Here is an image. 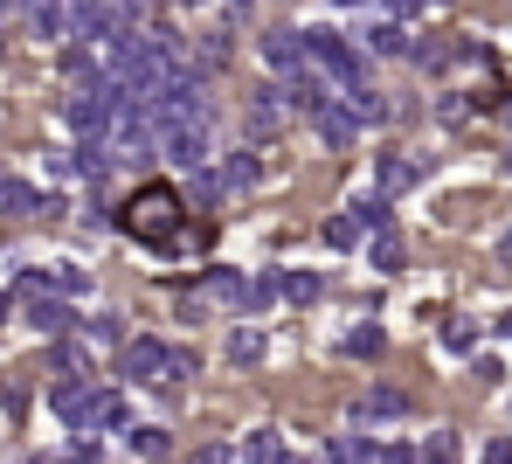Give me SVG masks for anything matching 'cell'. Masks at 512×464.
<instances>
[{"label": "cell", "instance_id": "obj_1", "mask_svg": "<svg viewBox=\"0 0 512 464\" xmlns=\"http://www.w3.org/2000/svg\"><path fill=\"white\" fill-rule=\"evenodd\" d=\"M118 229L139 236V243H153V250H173V243H180V194L160 187V181H146L118 208Z\"/></svg>", "mask_w": 512, "mask_h": 464}, {"label": "cell", "instance_id": "obj_2", "mask_svg": "<svg viewBox=\"0 0 512 464\" xmlns=\"http://www.w3.org/2000/svg\"><path fill=\"white\" fill-rule=\"evenodd\" d=\"M160 146L180 174H201L208 153H215V118H180V125H160Z\"/></svg>", "mask_w": 512, "mask_h": 464}, {"label": "cell", "instance_id": "obj_3", "mask_svg": "<svg viewBox=\"0 0 512 464\" xmlns=\"http://www.w3.org/2000/svg\"><path fill=\"white\" fill-rule=\"evenodd\" d=\"M305 49H312V63H319L333 84H360V49L346 42L340 28H305Z\"/></svg>", "mask_w": 512, "mask_h": 464}, {"label": "cell", "instance_id": "obj_4", "mask_svg": "<svg viewBox=\"0 0 512 464\" xmlns=\"http://www.w3.org/2000/svg\"><path fill=\"white\" fill-rule=\"evenodd\" d=\"M49 409L63 416V430H90V409H97V388H90L84 374L70 368L56 388H49Z\"/></svg>", "mask_w": 512, "mask_h": 464}, {"label": "cell", "instance_id": "obj_5", "mask_svg": "<svg viewBox=\"0 0 512 464\" xmlns=\"http://www.w3.org/2000/svg\"><path fill=\"white\" fill-rule=\"evenodd\" d=\"M263 63L277 70V77H298V70H312V49H305V35H263Z\"/></svg>", "mask_w": 512, "mask_h": 464}, {"label": "cell", "instance_id": "obj_6", "mask_svg": "<svg viewBox=\"0 0 512 464\" xmlns=\"http://www.w3.org/2000/svg\"><path fill=\"white\" fill-rule=\"evenodd\" d=\"M416 402L402 395V388H367L360 402H353V423H402Z\"/></svg>", "mask_w": 512, "mask_h": 464}, {"label": "cell", "instance_id": "obj_7", "mask_svg": "<svg viewBox=\"0 0 512 464\" xmlns=\"http://www.w3.org/2000/svg\"><path fill=\"white\" fill-rule=\"evenodd\" d=\"M125 381H167V347L160 340H132L125 347V361H118Z\"/></svg>", "mask_w": 512, "mask_h": 464}, {"label": "cell", "instance_id": "obj_8", "mask_svg": "<svg viewBox=\"0 0 512 464\" xmlns=\"http://www.w3.org/2000/svg\"><path fill=\"white\" fill-rule=\"evenodd\" d=\"M21 14L42 42H70V0H21Z\"/></svg>", "mask_w": 512, "mask_h": 464}, {"label": "cell", "instance_id": "obj_9", "mask_svg": "<svg viewBox=\"0 0 512 464\" xmlns=\"http://www.w3.org/2000/svg\"><path fill=\"white\" fill-rule=\"evenodd\" d=\"M312 125H319L326 146H353V139H360V111H353V104H319Z\"/></svg>", "mask_w": 512, "mask_h": 464}, {"label": "cell", "instance_id": "obj_10", "mask_svg": "<svg viewBox=\"0 0 512 464\" xmlns=\"http://www.w3.org/2000/svg\"><path fill=\"white\" fill-rule=\"evenodd\" d=\"M28 326L56 340V333H70V326H77V312H70L63 298H42V291H35V305H28Z\"/></svg>", "mask_w": 512, "mask_h": 464}, {"label": "cell", "instance_id": "obj_11", "mask_svg": "<svg viewBox=\"0 0 512 464\" xmlns=\"http://www.w3.org/2000/svg\"><path fill=\"white\" fill-rule=\"evenodd\" d=\"M429 174V160H416V153H388L381 160V194H402V187H416Z\"/></svg>", "mask_w": 512, "mask_h": 464}, {"label": "cell", "instance_id": "obj_12", "mask_svg": "<svg viewBox=\"0 0 512 464\" xmlns=\"http://www.w3.org/2000/svg\"><path fill=\"white\" fill-rule=\"evenodd\" d=\"M360 42H367L374 56H409V35H402V21H395V14H388V21H374Z\"/></svg>", "mask_w": 512, "mask_h": 464}, {"label": "cell", "instance_id": "obj_13", "mask_svg": "<svg viewBox=\"0 0 512 464\" xmlns=\"http://www.w3.org/2000/svg\"><path fill=\"white\" fill-rule=\"evenodd\" d=\"M284 104H291V111H319V104H326V91H319V77H312V70L284 77Z\"/></svg>", "mask_w": 512, "mask_h": 464}, {"label": "cell", "instance_id": "obj_14", "mask_svg": "<svg viewBox=\"0 0 512 464\" xmlns=\"http://www.w3.org/2000/svg\"><path fill=\"white\" fill-rule=\"evenodd\" d=\"M90 430H132V409H125V395H97V409H90Z\"/></svg>", "mask_w": 512, "mask_h": 464}, {"label": "cell", "instance_id": "obj_15", "mask_svg": "<svg viewBox=\"0 0 512 464\" xmlns=\"http://www.w3.org/2000/svg\"><path fill=\"white\" fill-rule=\"evenodd\" d=\"M381 347H388V333H381V326H353V333L340 340V354H346V361H374Z\"/></svg>", "mask_w": 512, "mask_h": 464}, {"label": "cell", "instance_id": "obj_16", "mask_svg": "<svg viewBox=\"0 0 512 464\" xmlns=\"http://www.w3.org/2000/svg\"><path fill=\"white\" fill-rule=\"evenodd\" d=\"M346 104L360 111V125H381L388 118V97L374 91V84H346Z\"/></svg>", "mask_w": 512, "mask_h": 464}, {"label": "cell", "instance_id": "obj_17", "mask_svg": "<svg viewBox=\"0 0 512 464\" xmlns=\"http://www.w3.org/2000/svg\"><path fill=\"white\" fill-rule=\"evenodd\" d=\"M270 291H277V298H291V305H312V298H319V278H305V271H277Z\"/></svg>", "mask_w": 512, "mask_h": 464}, {"label": "cell", "instance_id": "obj_18", "mask_svg": "<svg viewBox=\"0 0 512 464\" xmlns=\"http://www.w3.org/2000/svg\"><path fill=\"white\" fill-rule=\"evenodd\" d=\"M125 444H132L139 458H167V451H173V437H167V430H153V423H132Z\"/></svg>", "mask_w": 512, "mask_h": 464}, {"label": "cell", "instance_id": "obj_19", "mask_svg": "<svg viewBox=\"0 0 512 464\" xmlns=\"http://www.w3.org/2000/svg\"><path fill=\"white\" fill-rule=\"evenodd\" d=\"M0 208H7V215H35V208H42V194H35L28 181H7V174H0Z\"/></svg>", "mask_w": 512, "mask_h": 464}, {"label": "cell", "instance_id": "obj_20", "mask_svg": "<svg viewBox=\"0 0 512 464\" xmlns=\"http://www.w3.org/2000/svg\"><path fill=\"white\" fill-rule=\"evenodd\" d=\"M436 340H443V354H471V347H478V326H471V319H443Z\"/></svg>", "mask_w": 512, "mask_h": 464}, {"label": "cell", "instance_id": "obj_21", "mask_svg": "<svg viewBox=\"0 0 512 464\" xmlns=\"http://www.w3.org/2000/svg\"><path fill=\"white\" fill-rule=\"evenodd\" d=\"M360 229H367V222H360V208H353V215H333V222H326V243H333V250H353V243H360Z\"/></svg>", "mask_w": 512, "mask_h": 464}, {"label": "cell", "instance_id": "obj_22", "mask_svg": "<svg viewBox=\"0 0 512 464\" xmlns=\"http://www.w3.org/2000/svg\"><path fill=\"white\" fill-rule=\"evenodd\" d=\"M229 361H236V368H256V361H263V333H250V326L229 333Z\"/></svg>", "mask_w": 512, "mask_h": 464}, {"label": "cell", "instance_id": "obj_23", "mask_svg": "<svg viewBox=\"0 0 512 464\" xmlns=\"http://www.w3.org/2000/svg\"><path fill=\"white\" fill-rule=\"evenodd\" d=\"M243 458L277 464V458H284V437H277V430H256V437H243Z\"/></svg>", "mask_w": 512, "mask_h": 464}, {"label": "cell", "instance_id": "obj_24", "mask_svg": "<svg viewBox=\"0 0 512 464\" xmlns=\"http://www.w3.org/2000/svg\"><path fill=\"white\" fill-rule=\"evenodd\" d=\"M374 271H402V236H395V229L374 236Z\"/></svg>", "mask_w": 512, "mask_h": 464}, {"label": "cell", "instance_id": "obj_25", "mask_svg": "<svg viewBox=\"0 0 512 464\" xmlns=\"http://www.w3.org/2000/svg\"><path fill=\"white\" fill-rule=\"evenodd\" d=\"M256 174H263V167H256L250 153H236V160H229V167H222V181H229V187H250Z\"/></svg>", "mask_w": 512, "mask_h": 464}, {"label": "cell", "instance_id": "obj_26", "mask_svg": "<svg viewBox=\"0 0 512 464\" xmlns=\"http://www.w3.org/2000/svg\"><path fill=\"white\" fill-rule=\"evenodd\" d=\"M353 208H360L367 229H388V201H353Z\"/></svg>", "mask_w": 512, "mask_h": 464}, {"label": "cell", "instance_id": "obj_27", "mask_svg": "<svg viewBox=\"0 0 512 464\" xmlns=\"http://www.w3.org/2000/svg\"><path fill=\"white\" fill-rule=\"evenodd\" d=\"M180 374H194V354L187 347H167V381H180Z\"/></svg>", "mask_w": 512, "mask_h": 464}, {"label": "cell", "instance_id": "obj_28", "mask_svg": "<svg viewBox=\"0 0 512 464\" xmlns=\"http://www.w3.org/2000/svg\"><path fill=\"white\" fill-rule=\"evenodd\" d=\"M381 7H388V14H395V21H416V14H423L429 0H381Z\"/></svg>", "mask_w": 512, "mask_h": 464}, {"label": "cell", "instance_id": "obj_29", "mask_svg": "<svg viewBox=\"0 0 512 464\" xmlns=\"http://www.w3.org/2000/svg\"><path fill=\"white\" fill-rule=\"evenodd\" d=\"M222 7H229V14H243V7H250V0H222Z\"/></svg>", "mask_w": 512, "mask_h": 464}, {"label": "cell", "instance_id": "obj_30", "mask_svg": "<svg viewBox=\"0 0 512 464\" xmlns=\"http://www.w3.org/2000/svg\"><path fill=\"white\" fill-rule=\"evenodd\" d=\"M333 7H367V0H333Z\"/></svg>", "mask_w": 512, "mask_h": 464}, {"label": "cell", "instance_id": "obj_31", "mask_svg": "<svg viewBox=\"0 0 512 464\" xmlns=\"http://www.w3.org/2000/svg\"><path fill=\"white\" fill-rule=\"evenodd\" d=\"M506 257H512V229H506Z\"/></svg>", "mask_w": 512, "mask_h": 464}, {"label": "cell", "instance_id": "obj_32", "mask_svg": "<svg viewBox=\"0 0 512 464\" xmlns=\"http://www.w3.org/2000/svg\"><path fill=\"white\" fill-rule=\"evenodd\" d=\"M506 174H512V146H506Z\"/></svg>", "mask_w": 512, "mask_h": 464}, {"label": "cell", "instance_id": "obj_33", "mask_svg": "<svg viewBox=\"0 0 512 464\" xmlns=\"http://www.w3.org/2000/svg\"><path fill=\"white\" fill-rule=\"evenodd\" d=\"M0 319H7V298H0Z\"/></svg>", "mask_w": 512, "mask_h": 464}, {"label": "cell", "instance_id": "obj_34", "mask_svg": "<svg viewBox=\"0 0 512 464\" xmlns=\"http://www.w3.org/2000/svg\"><path fill=\"white\" fill-rule=\"evenodd\" d=\"M180 7H201V0H180Z\"/></svg>", "mask_w": 512, "mask_h": 464}, {"label": "cell", "instance_id": "obj_35", "mask_svg": "<svg viewBox=\"0 0 512 464\" xmlns=\"http://www.w3.org/2000/svg\"><path fill=\"white\" fill-rule=\"evenodd\" d=\"M429 7H436V0H429Z\"/></svg>", "mask_w": 512, "mask_h": 464}]
</instances>
